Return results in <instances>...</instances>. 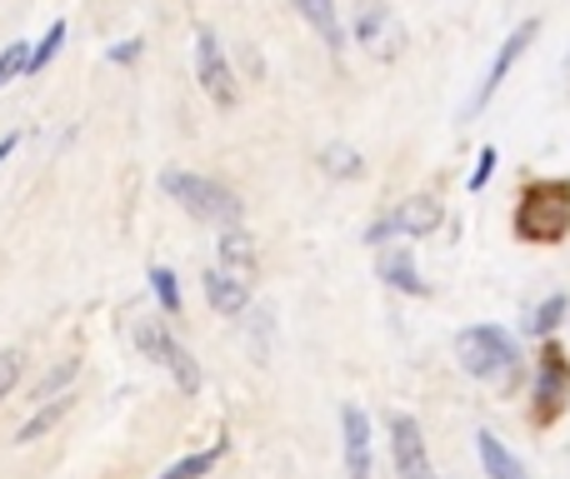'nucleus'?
<instances>
[{"label": "nucleus", "mask_w": 570, "mask_h": 479, "mask_svg": "<svg viewBox=\"0 0 570 479\" xmlns=\"http://www.w3.org/2000/svg\"><path fill=\"white\" fill-rule=\"evenodd\" d=\"M76 375H80V355H66V360H56L46 375H40L36 390H30V400H36V405H50V400H60V395H70Z\"/></svg>", "instance_id": "18"}, {"label": "nucleus", "mask_w": 570, "mask_h": 479, "mask_svg": "<svg viewBox=\"0 0 570 479\" xmlns=\"http://www.w3.org/2000/svg\"><path fill=\"white\" fill-rule=\"evenodd\" d=\"M385 430H391V455H395V475L401 479H435L431 450H425V435L411 415L391 410L385 415Z\"/></svg>", "instance_id": "7"}, {"label": "nucleus", "mask_w": 570, "mask_h": 479, "mask_svg": "<svg viewBox=\"0 0 570 479\" xmlns=\"http://www.w3.org/2000/svg\"><path fill=\"white\" fill-rule=\"evenodd\" d=\"M150 290H156L160 310H166V315H180V285H176V275H170L166 265H150Z\"/></svg>", "instance_id": "22"}, {"label": "nucleus", "mask_w": 570, "mask_h": 479, "mask_svg": "<svg viewBox=\"0 0 570 479\" xmlns=\"http://www.w3.org/2000/svg\"><path fill=\"white\" fill-rule=\"evenodd\" d=\"M351 36L361 40V50L375 60H395L405 50V26L385 0H361V6L351 10Z\"/></svg>", "instance_id": "4"}, {"label": "nucleus", "mask_w": 570, "mask_h": 479, "mask_svg": "<svg viewBox=\"0 0 570 479\" xmlns=\"http://www.w3.org/2000/svg\"><path fill=\"white\" fill-rule=\"evenodd\" d=\"M515 236L525 245H561L570 236V180H535L521 190Z\"/></svg>", "instance_id": "2"}, {"label": "nucleus", "mask_w": 570, "mask_h": 479, "mask_svg": "<svg viewBox=\"0 0 570 479\" xmlns=\"http://www.w3.org/2000/svg\"><path fill=\"white\" fill-rule=\"evenodd\" d=\"M291 6H295V16H301L305 26L325 40V50H335V56H341V50H345V26H341L335 0H291Z\"/></svg>", "instance_id": "13"}, {"label": "nucleus", "mask_w": 570, "mask_h": 479, "mask_svg": "<svg viewBox=\"0 0 570 479\" xmlns=\"http://www.w3.org/2000/svg\"><path fill=\"white\" fill-rule=\"evenodd\" d=\"M70 405H76L70 395H60V400H50V405H36V415H30V420L16 430V445H36V440H46V435L70 415Z\"/></svg>", "instance_id": "17"}, {"label": "nucleus", "mask_w": 570, "mask_h": 479, "mask_svg": "<svg viewBox=\"0 0 570 479\" xmlns=\"http://www.w3.org/2000/svg\"><path fill=\"white\" fill-rule=\"evenodd\" d=\"M570 310V300H566V295H551V300H546V305H535V315H531V320H525V330H531V335H551L556 330V325H561V315Z\"/></svg>", "instance_id": "23"}, {"label": "nucleus", "mask_w": 570, "mask_h": 479, "mask_svg": "<svg viewBox=\"0 0 570 479\" xmlns=\"http://www.w3.org/2000/svg\"><path fill=\"white\" fill-rule=\"evenodd\" d=\"M160 190H166L180 210H190L196 220H210V226H220V230L240 226V216H246V210H240V200L230 196L226 186L196 176V170H166V176H160Z\"/></svg>", "instance_id": "3"}, {"label": "nucleus", "mask_w": 570, "mask_h": 479, "mask_svg": "<svg viewBox=\"0 0 570 479\" xmlns=\"http://www.w3.org/2000/svg\"><path fill=\"white\" fill-rule=\"evenodd\" d=\"M321 170L331 180H355V176H365V160L355 156L351 146H325L321 150Z\"/></svg>", "instance_id": "19"}, {"label": "nucleus", "mask_w": 570, "mask_h": 479, "mask_svg": "<svg viewBox=\"0 0 570 479\" xmlns=\"http://www.w3.org/2000/svg\"><path fill=\"white\" fill-rule=\"evenodd\" d=\"M216 270H226V275H236V280L256 285V275H261V245H256V236H250L246 226L220 230V240H216Z\"/></svg>", "instance_id": "12"}, {"label": "nucleus", "mask_w": 570, "mask_h": 479, "mask_svg": "<svg viewBox=\"0 0 570 479\" xmlns=\"http://www.w3.org/2000/svg\"><path fill=\"white\" fill-rule=\"evenodd\" d=\"M196 76H200V90H206L210 100H216L220 110L236 106V70H230L226 50H220L216 30H196Z\"/></svg>", "instance_id": "6"}, {"label": "nucleus", "mask_w": 570, "mask_h": 479, "mask_svg": "<svg viewBox=\"0 0 570 479\" xmlns=\"http://www.w3.org/2000/svg\"><path fill=\"white\" fill-rule=\"evenodd\" d=\"M495 160H501V156H495V146H485V150H481V160H475V176H471V190H485V180H491V176H495Z\"/></svg>", "instance_id": "26"}, {"label": "nucleus", "mask_w": 570, "mask_h": 479, "mask_svg": "<svg viewBox=\"0 0 570 479\" xmlns=\"http://www.w3.org/2000/svg\"><path fill=\"white\" fill-rule=\"evenodd\" d=\"M455 360L471 380H485L495 390H511L515 375H521V355H515V340L495 325H471V330L455 335Z\"/></svg>", "instance_id": "1"}, {"label": "nucleus", "mask_w": 570, "mask_h": 479, "mask_svg": "<svg viewBox=\"0 0 570 479\" xmlns=\"http://www.w3.org/2000/svg\"><path fill=\"white\" fill-rule=\"evenodd\" d=\"M341 440H345V479H371L375 440H371V415L361 405H341Z\"/></svg>", "instance_id": "10"}, {"label": "nucleus", "mask_w": 570, "mask_h": 479, "mask_svg": "<svg viewBox=\"0 0 570 479\" xmlns=\"http://www.w3.org/2000/svg\"><path fill=\"white\" fill-rule=\"evenodd\" d=\"M140 46H146V40H126V46H116V50H110V60H116V66H130V60L140 56Z\"/></svg>", "instance_id": "27"}, {"label": "nucleus", "mask_w": 570, "mask_h": 479, "mask_svg": "<svg viewBox=\"0 0 570 479\" xmlns=\"http://www.w3.org/2000/svg\"><path fill=\"white\" fill-rule=\"evenodd\" d=\"M541 36V20H521V26L511 30V40H505L501 50H495V60H491V70H485V80H481V90H475V100H471V110H481L485 100L495 96V90L505 86V76H511V66L525 56V46Z\"/></svg>", "instance_id": "11"}, {"label": "nucleus", "mask_w": 570, "mask_h": 479, "mask_svg": "<svg viewBox=\"0 0 570 479\" xmlns=\"http://www.w3.org/2000/svg\"><path fill=\"white\" fill-rule=\"evenodd\" d=\"M20 375H26V350H20V345H10V350H0V400H6V395L20 385Z\"/></svg>", "instance_id": "24"}, {"label": "nucleus", "mask_w": 570, "mask_h": 479, "mask_svg": "<svg viewBox=\"0 0 570 479\" xmlns=\"http://www.w3.org/2000/svg\"><path fill=\"white\" fill-rule=\"evenodd\" d=\"M60 40H66V20H50V30H46V36H40V46L30 50V66H26V76H36V70H46L50 60H56Z\"/></svg>", "instance_id": "21"}, {"label": "nucleus", "mask_w": 570, "mask_h": 479, "mask_svg": "<svg viewBox=\"0 0 570 479\" xmlns=\"http://www.w3.org/2000/svg\"><path fill=\"white\" fill-rule=\"evenodd\" d=\"M475 450H481V465H485V475H491V479H525V465L515 460V455L505 450L491 430L475 435Z\"/></svg>", "instance_id": "16"}, {"label": "nucleus", "mask_w": 570, "mask_h": 479, "mask_svg": "<svg viewBox=\"0 0 570 479\" xmlns=\"http://www.w3.org/2000/svg\"><path fill=\"white\" fill-rule=\"evenodd\" d=\"M136 345H140V355H150L156 365H166V370L176 375V385H180L186 395L200 390V365L190 360V350H186V345H180L160 320H146V325H140V330H136Z\"/></svg>", "instance_id": "5"}, {"label": "nucleus", "mask_w": 570, "mask_h": 479, "mask_svg": "<svg viewBox=\"0 0 570 479\" xmlns=\"http://www.w3.org/2000/svg\"><path fill=\"white\" fill-rule=\"evenodd\" d=\"M200 285H206V300L216 315H240L250 305V285L236 280V275H226V270H206Z\"/></svg>", "instance_id": "14"}, {"label": "nucleus", "mask_w": 570, "mask_h": 479, "mask_svg": "<svg viewBox=\"0 0 570 479\" xmlns=\"http://www.w3.org/2000/svg\"><path fill=\"white\" fill-rule=\"evenodd\" d=\"M26 66H30V40L6 46V50H0V86H6V80H16V76H26Z\"/></svg>", "instance_id": "25"}, {"label": "nucleus", "mask_w": 570, "mask_h": 479, "mask_svg": "<svg viewBox=\"0 0 570 479\" xmlns=\"http://www.w3.org/2000/svg\"><path fill=\"white\" fill-rule=\"evenodd\" d=\"M20 146V136H6V140H0V160H6L10 156V150H16Z\"/></svg>", "instance_id": "28"}, {"label": "nucleus", "mask_w": 570, "mask_h": 479, "mask_svg": "<svg viewBox=\"0 0 570 479\" xmlns=\"http://www.w3.org/2000/svg\"><path fill=\"white\" fill-rule=\"evenodd\" d=\"M570 400V360L561 345H546L541 375H535V425H551Z\"/></svg>", "instance_id": "9"}, {"label": "nucleus", "mask_w": 570, "mask_h": 479, "mask_svg": "<svg viewBox=\"0 0 570 479\" xmlns=\"http://www.w3.org/2000/svg\"><path fill=\"white\" fill-rule=\"evenodd\" d=\"M381 280L391 285V290H401V295H415V300L431 295V285L421 280V270H415V260L405 250H381Z\"/></svg>", "instance_id": "15"}, {"label": "nucleus", "mask_w": 570, "mask_h": 479, "mask_svg": "<svg viewBox=\"0 0 570 479\" xmlns=\"http://www.w3.org/2000/svg\"><path fill=\"white\" fill-rule=\"evenodd\" d=\"M431 230H441V200L435 196H405L381 226L371 230L375 245H385L391 236H411V240H425Z\"/></svg>", "instance_id": "8"}, {"label": "nucleus", "mask_w": 570, "mask_h": 479, "mask_svg": "<svg viewBox=\"0 0 570 479\" xmlns=\"http://www.w3.org/2000/svg\"><path fill=\"white\" fill-rule=\"evenodd\" d=\"M220 455H226V445H210V450H200V455H186L180 465H170L160 479H200V475H210L220 465Z\"/></svg>", "instance_id": "20"}]
</instances>
